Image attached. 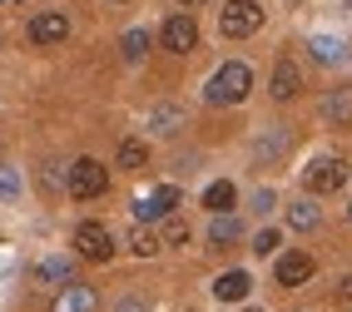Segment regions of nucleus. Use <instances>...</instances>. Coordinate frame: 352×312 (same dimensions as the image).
<instances>
[{
    "label": "nucleus",
    "instance_id": "1",
    "mask_svg": "<svg viewBox=\"0 0 352 312\" xmlns=\"http://www.w3.org/2000/svg\"><path fill=\"white\" fill-rule=\"evenodd\" d=\"M248 89H253V69L243 60H228V65L214 69V80L204 85V100L208 104H243Z\"/></svg>",
    "mask_w": 352,
    "mask_h": 312
},
{
    "label": "nucleus",
    "instance_id": "2",
    "mask_svg": "<svg viewBox=\"0 0 352 312\" xmlns=\"http://www.w3.org/2000/svg\"><path fill=\"white\" fill-rule=\"evenodd\" d=\"M65 188H69V199H100V194H109V169L100 159H75L69 164V179H65Z\"/></svg>",
    "mask_w": 352,
    "mask_h": 312
},
{
    "label": "nucleus",
    "instance_id": "3",
    "mask_svg": "<svg viewBox=\"0 0 352 312\" xmlns=\"http://www.w3.org/2000/svg\"><path fill=\"white\" fill-rule=\"evenodd\" d=\"M258 25H263V5L258 0H228L219 15L223 40H248V35H258Z\"/></svg>",
    "mask_w": 352,
    "mask_h": 312
},
{
    "label": "nucleus",
    "instance_id": "4",
    "mask_svg": "<svg viewBox=\"0 0 352 312\" xmlns=\"http://www.w3.org/2000/svg\"><path fill=\"white\" fill-rule=\"evenodd\" d=\"M25 35H30V45H40V50L65 45V40H69V15H65V10H40V15H30Z\"/></svg>",
    "mask_w": 352,
    "mask_h": 312
},
{
    "label": "nucleus",
    "instance_id": "5",
    "mask_svg": "<svg viewBox=\"0 0 352 312\" xmlns=\"http://www.w3.org/2000/svg\"><path fill=\"white\" fill-rule=\"evenodd\" d=\"M75 248H80V258H89V263H109L114 258V233L104 228V223H80L75 228Z\"/></svg>",
    "mask_w": 352,
    "mask_h": 312
},
{
    "label": "nucleus",
    "instance_id": "6",
    "mask_svg": "<svg viewBox=\"0 0 352 312\" xmlns=\"http://www.w3.org/2000/svg\"><path fill=\"white\" fill-rule=\"evenodd\" d=\"M159 40H164V50H169V55H189L199 45L194 15H169V20H164V30H159Z\"/></svg>",
    "mask_w": 352,
    "mask_h": 312
},
{
    "label": "nucleus",
    "instance_id": "7",
    "mask_svg": "<svg viewBox=\"0 0 352 312\" xmlns=\"http://www.w3.org/2000/svg\"><path fill=\"white\" fill-rule=\"evenodd\" d=\"M50 312H100V293L89 282H60V293H55V302H50Z\"/></svg>",
    "mask_w": 352,
    "mask_h": 312
},
{
    "label": "nucleus",
    "instance_id": "8",
    "mask_svg": "<svg viewBox=\"0 0 352 312\" xmlns=\"http://www.w3.org/2000/svg\"><path fill=\"white\" fill-rule=\"evenodd\" d=\"M174 208H179V188L174 183H159L154 194L134 199V219L139 223H154V219H164V213H174Z\"/></svg>",
    "mask_w": 352,
    "mask_h": 312
},
{
    "label": "nucleus",
    "instance_id": "9",
    "mask_svg": "<svg viewBox=\"0 0 352 312\" xmlns=\"http://www.w3.org/2000/svg\"><path fill=\"white\" fill-rule=\"evenodd\" d=\"M347 183V164L342 159H313V169H308V188L313 194H338V188Z\"/></svg>",
    "mask_w": 352,
    "mask_h": 312
},
{
    "label": "nucleus",
    "instance_id": "10",
    "mask_svg": "<svg viewBox=\"0 0 352 312\" xmlns=\"http://www.w3.org/2000/svg\"><path fill=\"white\" fill-rule=\"evenodd\" d=\"M313 273H318V263H313L308 253H283V258H278V268H273L278 287H302Z\"/></svg>",
    "mask_w": 352,
    "mask_h": 312
},
{
    "label": "nucleus",
    "instance_id": "11",
    "mask_svg": "<svg viewBox=\"0 0 352 312\" xmlns=\"http://www.w3.org/2000/svg\"><path fill=\"white\" fill-rule=\"evenodd\" d=\"M268 89H273V100H293V94L302 89L298 65H293V60H278V65H273V85H268Z\"/></svg>",
    "mask_w": 352,
    "mask_h": 312
},
{
    "label": "nucleus",
    "instance_id": "12",
    "mask_svg": "<svg viewBox=\"0 0 352 312\" xmlns=\"http://www.w3.org/2000/svg\"><path fill=\"white\" fill-rule=\"evenodd\" d=\"M308 50L318 65H347V40H338V35H313Z\"/></svg>",
    "mask_w": 352,
    "mask_h": 312
},
{
    "label": "nucleus",
    "instance_id": "13",
    "mask_svg": "<svg viewBox=\"0 0 352 312\" xmlns=\"http://www.w3.org/2000/svg\"><path fill=\"white\" fill-rule=\"evenodd\" d=\"M248 287H253V278H248L243 268H233V273H223V278L214 282V298H219V302H243Z\"/></svg>",
    "mask_w": 352,
    "mask_h": 312
},
{
    "label": "nucleus",
    "instance_id": "14",
    "mask_svg": "<svg viewBox=\"0 0 352 312\" xmlns=\"http://www.w3.org/2000/svg\"><path fill=\"white\" fill-rule=\"evenodd\" d=\"M69 278H75V263L69 258H40L35 263V282H45V287H60Z\"/></svg>",
    "mask_w": 352,
    "mask_h": 312
},
{
    "label": "nucleus",
    "instance_id": "15",
    "mask_svg": "<svg viewBox=\"0 0 352 312\" xmlns=\"http://www.w3.org/2000/svg\"><path fill=\"white\" fill-rule=\"evenodd\" d=\"M322 119L327 124H338V129H347L352 124V89H333L322 100Z\"/></svg>",
    "mask_w": 352,
    "mask_h": 312
},
{
    "label": "nucleus",
    "instance_id": "16",
    "mask_svg": "<svg viewBox=\"0 0 352 312\" xmlns=\"http://www.w3.org/2000/svg\"><path fill=\"white\" fill-rule=\"evenodd\" d=\"M239 238H243V223L233 219V213H214V223H208V243L228 248V243H239Z\"/></svg>",
    "mask_w": 352,
    "mask_h": 312
},
{
    "label": "nucleus",
    "instance_id": "17",
    "mask_svg": "<svg viewBox=\"0 0 352 312\" xmlns=\"http://www.w3.org/2000/svg\"><path fill=\"white\" fill-rule=\"evenodd\" d=\"M283 154H288V134H283V129L258 134V144H253V159H258V164H273V159H283Z\"/></svg>",
    "mask_w": 352,
    "mask_h": 312
},
{
    "label": "nucleus",
    "instance_id": "18",
    "mask_svg": "<svg viewBox=\"0 0 352 312\" xmlns=\"http://www.w3.org/2000/svg\"><path fill=\"white\" fill-rule=\"evenodd\" d=\"M233 203H239V188H233L228 179H219V183H208V188H204V208H214V213H228Z\"/></svg>",
    "mask_w": 352,
    "mask_h": 312
},
{
    "label": "nucleus",
    "instance_id": "19",
    "mask_svg": "<svg viewBox=\"0 0 352 312\" xmlns=\"http://www.w3.org/2000/svg\"><path fill=\"white\" fill-rule=\"evenodd\" d=\"M114 164H120L124 174H139V169L149 164V149H144L139 139H124V144H120V154H114Z\"/></svg>",
    "mask_w": 352,
    "mask_h": 312
},
{
    "label": "nucleus",
    "instance_id": "20",
    "mask_svg": "<svg viewBox=\"0 0 352 312\" xmlns=\"http://www.w3.org/2000/svg\"><path fill=\"white\" fill-rule=\"evenodd\" d=\"M179 124H184V109H179V104H159V109L149 114V129H154V134H179Z\"/></svg>",
    "mask_w": 352,
    "mask_h": 312
},
{
    "label": "nucleus",
    "instance_id": "21",
    "mask_svg": "<svg viewBox=\"0 0 352 312\" xmlns=\"http://www.w3.org/2000/svg\"><path fill=\"white\" fill-rule=\"evenodd\" d=\"M129 253L154 258V253H159V233H154L149 223H134V228H129Z\"/></svg>",
    "mask_w": 352,
    "mask_h": 312
},
{
    "label": "nucleus",
    "instance_id": "22",
    "mask_svg": "<svg viewBox=\"0 0 352 312\" xmlns=\"http://www.w3.org/2000/svg\"><path fill=\"white\" fill-rule=\"evenodd\" d=\"M288 223H293L298 233H313V228L322 223V213H318V203L302 199V203H293V208H288Z\"/></svg>",
    "mask_w": 352,
    "mask_h": 312
},
{
    "label": "nucleus",
    "instance_id": "23",
    "mask_svg": "<svg viewBox=\"0 0 352 312\" xmlns=\"http://www.w3.org/2000/svg\"><path fill=\"white\" fill-rule=\"evenodd\" d=\"M120 50H124L129 65H134V60H144V55H149V30H129V35L120 40Z\"/></svg>",
    "mask_w": 352,
    "mask_h": 312
},
{
    "label": "nucleus",
    "instance_id": "24",
    "mask_svg": "<svg viewBox=\"0 0 352 312\" xmlns=\"http://www.w3.org/2000/svg\"><path fill=\"white\" fill-rule=\"evenodd\" d=\"M159 243H169V248L189 243V223H184V219H174V213H164V233H159Z\"/></svg>",
    "mask_w": 352,
    "mask_h": 312
},
{
    "label": "nucleus",
    "instance_id": "25",
    "mask_svg": "<svg viewBox=\"0 0 352 312\" xmlns=\"http://www.w3.org/2000/svg\"><path fill=\"white\" fill-rule=\"evenodd\" d=\"M253 253H258V258H268V253H278V233H273V228H263V233L253 238Z\"/></svg>",
    "mask_w": 352,
    "mask_h": 312
},
{
    "label": "nucleus",
    "instance_id": "26",
    "mask_svg": "<svg viewBox=\"0 0 352 312\" xmlns=\"http://www.w3.org/2000/svg\"><path fill=\"white\" fill-rule=\"evenodd\" d=\"M0 199H20V174L15 169H0Z\"/></svg>",
    "mask_w": 352,
    "mask_h": 312
},
{
    "label": "nucleus",
    "instance_id": "27",
    "mask_svg": "<svg viewBox=\"0 0 352 312\" xmlns=\"http://www.w3.org/2000/svg\"><path fill=\"white\" fill-rule=\"evenodd\" d=\"M253 208H258V213L273 208V194H268V188H258V194H253Z\"/></svg>",
    "mask_w": 352,
    "mask_h": 312
},
{
    "label": "nucleus",
    "instance_id": "28",
    "mask_svg": "<svg viewBox=\"0 0 352 312\" xmlns=\"http://www.w3.org/2000/svg\"><path fill=\"white\" fill-rule=\"evenodd\" d=\"M338 287H342V298H352V278H342V282H338Z\"/></svg>",
    "mask_w": 352,
    "mask_h": 312
},
{
    "label": "nucleus",
    "instance_id": "29",
    "mask_svg": "<svg viewBox=\"0 0 352 312\" xmlns=\"http://www.w3.org/2000/svg\"><path fill=\"white\" fill-rule=\"evenodd\" d=\"M120 312H144V307H139V302H120Z\"/></svg>",
    "mask_w": 352,
    "mask_h": 312
},
{
    "label": "nucleus",
    "instance_id": "30",
    "mask_svg": "<svg viewBox=\"0 0 352 312\" xmlns=\"http://www.w3.org/2000/svg\"><path fill=\"white\" fill-rule=\"evenodd\" d=\"M179 5H189V10H194V5H208V0H179Z\"/></svg>",
    "mask_w": 352,
    "mask_h": 312
},
{
    "label": "nucleus",
    "instance_id": "31",
    "mask_svg": "<svg viewBox=\"0 0 352 312\" xmlns=\"http://www.w3.org/2000/svg\"><path fill=\"white\" fill-rule=\"evenodd\" d=\"M6 5H10V0H0V10H6Z\"/></svg>",
    "mask_w": 352,
    "mask_h": 312
},
{
    "label": "nucleus",
    "instance_id": "32",
    "mask_svg": "<svg viewBox=\"0 0 352 312\" xmlns=\"http://www.w3.org/2000/svg\"><path fill=\"white\" fill-rule=\"evenodd\" d=\"M347 10H352V0H347Z\"/></svg>",
    "mask_w": 352,
    "mask_h": 312
},
{
    "label": "nucleus",
    "instance_id": "33",
    "mask_svg": "<svg viewBox=\"0 0 352 312\" xmlns=\"http://www.w3.org/2000/svg\"><path fill=\"white\" fill-rule=\"evenodd\" d=\"M248 312H258V307H248Z\"/></svg>",
    "mask_w": 352,
    "mask_h": 312
}]
</instances>
